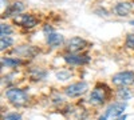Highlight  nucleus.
Instances as JSON below:
<instances>
[{
    "instance_id": "f257e3e1",
    "label": "nucleus",
    "mask_w": 134,
    "mask_h": 120,
    "mask_svg": "<svg viewBox=\"0 0 134 120\" xmlns=\"http://www.w3.org/2000/svg\"><path fill=\"white\" fill-rule=\"evenodd\" d=\"M5 96L11 104H14L16 107H20V105H24L27 102H28V95L26 91L20 90V88H9L7 92H5Z\"/></svg>"
},
{
    "instance_id": "f03ea898",
    "label": "nucleus",
    "mask_w": 134,
    "mask_h": 120,
    "mask_svg": "<svg viewBox=\"0 0 134 120\" xmlns=\"http://www.w3.org/2000/svg\"><path fill=\"white\" fill-rule=\"evenodd\" d=\"M110 95V90L106 84H97L90 93V102L94 104H103Z\"/></svg>"
},
{
    "instance_id": "7ed1b4c3",
    "label": "nucleus",
    "mask_w": 134,
    "mask_h": 120,
    "mask_svg": "<svg viewBox=\"0 0 134 120\" xmlns=\"http://www.w3.org/2000/svg\"><path fill=\"white\" fill-rule=\"evenodd\" d=\"M113 84L118 87H127L130 84H134V72L133 71H122L115 75H113Z\"/></svg>"
},
{
    "instance_id": "20e7f679",
    "label": "nucleus",
    "mask_w": 134,
    "mask_h": 120,
    "mask_svg": "<svg viewBox=\"0 0 134 120\" xmlns=\"http://www.w3.org/2000/svg\"><path fill=\"white\" fill-rule=\"evenodd\" d=\"M125 103H113V104H110L107 107V110L103 115L105 120H117L118 117H121L122 115H124V111H125Z\"/></svg>"
},
{
    "instance_id": "39448f33",
    "label": "nucleus",
    "mask_w": 134,
    "mask_h": 120,
    "mask_svg": "<svg viewBox=\"0 0 134 120\" xmlns=\"http://www.w3.org/2000/svg\"><path fill=\"white\" fill-rule=\"evenodd\" d=\"M14 23L23 28H32L38 24V19L31 14H19L14 17Z\"/></svg>"
},
{
    "instance_id": "423d86ee",
    "label": "nucleus",
    "mask_w": 134,
    "mask_h": 120,
    "mask_svg": "<svg viewBox=\"0 0 134 120\" xmlns=\"http://www.w3.org/2000/svg\"><path fill=\"white\" fill-rule=\"evenodd\" d=\"M87 90H88L87 83L79 81V83H74V84H70L69 87H66L64 93L69 96V97H78V96L86 93Z\"/></svg>"
},
{
    "instance_id": "0eeeda50",
    "label": "nucleus",
    "mask_w": 134,
    "mask_h": 120,
    "mask_svg": "<svg viewBox=\"0 0 134 120\" xmlns=\"http://www.w3.org/2000/svg\"><path fill=\"white\" fill-rule=\"evenodd\" d=\"M63 59L66 63H69L71 65H85L90 61V58L87 55H78V53H72V52L66 53Z\"/></svg>"
},
{
    "instance_id": "6e6552de",
    "label": "nucleus",
    "mask_w": 134,
    "mask_h": 120,
    "mask_svg": "<svg viewBox=\"0 0 134 120\" xmlns=\"http://www.w3.org/2000/svg\"><path fill=\"white\" fill-rule=\"evenodd\" d=\"M87 44L88 43L82 37H72V39L69 40V43H67V51L72 52V53H78L83 48H86Z\"/></svg>"
},
{
    "instance_id": "1a4fd4ad",
    "label": "nucleus",
    "mask_w": 134,
    "mask_h": 120,
    "mask_svg": "<svg viewBox=\"0 0 134 120\" xmlns=\"http://www.w3.org/2000/svg\"><path fill=\"white\" fill-rule=\"evenodd\" d=\"M24 9V4L21 2H15L12 4H9L5 11L3 12V17H11V16H15V15H19L21 11Z\"/></svg>"
},
{
    "instance_id": "9d476101",
    "label": "nucleus",
    "mask_w": 134,
    "mask_h": 120,
    "mask_svg": "<svg viewBox=\"0 0 134 120\" xmlns=\"http://www.w3.org/2000/svg\"><path fill=\"white\" fill-rule=\"evenodd\" d=\"M133 9V5L130 3H126V2H121V3H117L113 8V12L117 15V16H127L130 14V11Z\"/></svg>"
},
{
    "instance_id": "9b49d317",
    "label": "nucleus",
    "mask_w": 134,
    "mask_h": 120,
    "mask_svg": "<svg viewBox=\"0 0 134 120\" xmlns=\"http://www.w3.org/2000/svg\"><path fill=\"white\" fill-rule=\"evenodd\" d=\"M46 40H47V44H48L51 48H57V47L62 46L63 41H64L63 36H62L60 34H57V32H51V34H48Z\"/></svg>"
},
{
    "instance_id": "f8f14e48",
    "label": "nucleus",
    "mask_w": 134,
    "mask_h": 120,
    "mask_svg": "<svg viewBox=\"0 0 134 120\" xmlns=\"http://www.w3.org/2000/svg\"><path fill=\"white\" fill-rule=\"evenodd\" d=\"M20 64H21V60L16 58H3L2 59V65L5 68H15Z\"/></svg>"
},
{
    "instance_id": "ddd939ff",
    "label": "nucleus",
    "mask_w": 134,
    "mask_h": 120,
    "mask_svg": "<svg viewBox=\"0 0 134 120\" xmlns=\"http://www.w3.org/2000/svg\"><path fill=\"white\" fill-rule=\"evenodd\" d=\"M117 97L119 100H130L133 97V93L127 88H125V87H121V88L118 90V92H117Z\"/></svg>"
},
{
    "instance_id": "4468645a",
    "label": "nucleus",
    "mask_w": 134,
    "mask_h": 120,
    "mask_svg": "<svg viewBox=\"0 0 134 120\" xmlns=\"http://www.w3.org/2000/svg\"><path fill=\"white\" fill-rule=\"evenodd\" d=\"M12 44H14V39L9 37L8 35H4V36L0 37V49H2V51L9 48Z\"/></svg>"
},
{
    "instance_id": "2eb2a0df",
    "label": "nucleus",
    "mask_w": 134,
    "mask_h": 120,
    "mask_svg": "<svg viewBox=\"0 0 134 120\" xmlns=\"http://www.w3.org/2000/svg\"><path fill=\"white\" fill-rule=\"evenodd\" d=\"M44 76H46V72L42 71L40 68H32V71H31V78H32L34 80H42Z\"/></svg>"
},
{
    "instance_id": "dca6fc26",
    "label": "nucleus",
    "mask_w": 134,
    "mask_h": 120,
    "mask_svg": "<svg viewBox=\"0 0 134 120\" xmlns=\"http://www.w3.org/2000/svg\"><path fill=\"white\" fill-rule=\"evenodd\" d=\"M0 32H2V36H4V35H11L12 34V28H11L8 24H2L0 26Z\"/></svg>"
},
{
    "instance_id": "f3484780",
    "label": "nucleus",
    "mask_w": 134,
    "mask_h": 120,
    "mask_svg": "<svg viewBox=\"0 0 134 120\" xmlns=\"http://www.w3.org/2000/svg\"><path fill=\"white\" fill-rule=\"evenodd\" d=\"M3 120H23V117H21L19 113H16V112H12V113H7L3 117Z\"/></svg>"
},
{
    "instance_id": "a211bd4d",
    "label": "nucleus",
    "mask_w": 134,
    "mask_h": 120,
    "mask_svg": "<svg viewBox=\"0 0 134 120\" xmlns=\"http://www.w3.org/2000/svg\"><path fill=\"white\" fill-rule=\"evenodd\" d=\"M125 44H126V47H127V48H131V49H134V34H130V35H127V37H126V41H125Z\"/></svg>"
},
{
    "instance_id": "6ab92c4d",
    "label": "nucleus",
    "mask_w": 134,
    "mask_h": 120,
    "mask_svg": "<svg viewBox=\"0 0 134 120\" xmlns=\"http://www.w3.org/2000/svg\"><path fill=\"white\" fill-rule=\"evenodd\" d=\"M69 73L67 72H59V73H57V78L58 79H60V80H66V79H69Z\"/></svg>"
}]
</instances>
